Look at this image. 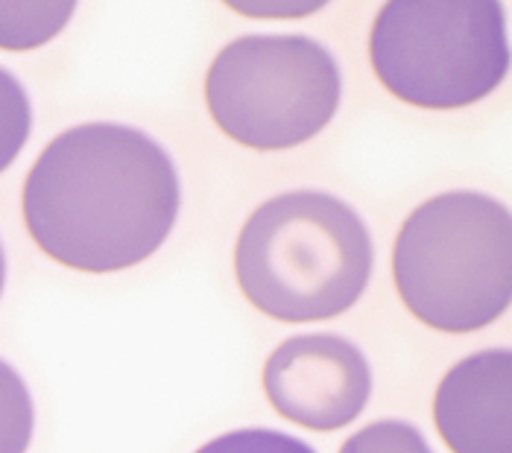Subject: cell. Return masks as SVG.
Here are the masks:
<instances>
[{
  "mask_svg": "<svg viewBox=\"0 0 512 453\" xmlns=\"http://www.w3.org/2000/svg\"><path fill=\"white\" fill-rule=\"evenodd\" d=\"M434 421L454 453H512L510 348H486L451 366L436 386Z\"/></svg>",
  "mask_w": 512,
  "mask_h": 453,
  "instance_id": "obj_7",
  "label": "cell"
},
{
  "mask_svg": "<svg viewBox=\"0 0 512 453\" xmlns=\"http://www.w3.org/2000/svg\"><path fill=\"white\" fill-rule=\"evenodd\" d=\"M21 205L44 255L79 272H118L164 246L182 208V185L156 138L94 120L41 150Z\"/></svg>",
  "mask_w": 512,
  "mask_h": 453,
  "instance_id": "obj_1",
  "label": "cell"
},
{
  "mask_svg": "<svg viewBox=\"0 0 512 453\" xmlns=\"http://www.w3.org/2000/svg\"><path fill=\"white\" fill-rule=\"evenodd\" d=\"M197 453H316L308 442L270 430V427H246L235 433H223L217 439H211L208 445H202Z\"/></svg>",
  "mask_w": 512,
  "mask_h": 453,
  "instance_id": "obj_12",
  "label": "cell"
},
{
  "mask_svg": "<svg viewBox=\"0 0 512 453\" xmlns=\"http://www.w3.org/2000/svg\"><path fill=\"white\" fill-rule=\"evenodd\" d=\"M375 264L369 228L325 190H287L249 214L237 234L240 293L281 322H322L363 296Z\"/></svg>",
  "mask_w": 512,
  "mask_h": 453,
  "instance_id": "obj_2",
  "label": "cell"
},
{
  "mask_svg": "<svg viewBox=\"0 0 512 453\" xmlns=\"http://www.w3.org/2000/svg\"><path fill=\"white\" fill-rule=\"evenodd\" d=\"M340 97V65L311 36H240L205 74L214 123L252 150L308 144L334 120Z\"/></svg>",
  "mask_w": 512,
  "mask_h": 453,
  "instance_id": "obj_5",
  "label": "cell"
},
{
  "mask_svg": "<svg viewBox=\"0 0 512 453\" xmlns=\"http://www.w3.org/2000/svg\"><path fill=\"white\" fill-rule=\"evenodd\" d=\"M340 453H434L422 430L410 421L384 418L375 424H366L343 442Z\"/></svg>",
  "mask_w": 512,
  "mask_h": 453,
  "instance_id": "obj_11",
  "label": "cell"
},
{
  "mask_svg": "<svg viewBox=\"0 0 512 453\" xmlns=\"http://www.w3.org/2000/svg\"><path fill=\"white\" fill-rule=\"evenodd\" d=\"M3 284H6V255H3V246H0V296H3Z\"/></svg>",
  "mask_w": 512,
  "mask_h": 453,
  "instance_id": "obj_13",
  "label": "cell"
},
{
  "mask_svg": "<svg viewBox=\"0 0 512 453\" xmlns=\"http://www.w3.org/2000/svg\"><path fill=\"white\" fill-rule=\"evenodd\" d=\"M369 59L378 82L410 106H472L510 71L504 6L393 0L372 24Z\"/></svg>",
  "mask_w": 512,
  "mask_h": 453,
  "instance_id": "obj_4",
  "label": "cell"
},
{
  "mask_svg": "<svg viewBox=\"0 0 512 453\" xmlns=\"http://www.w3.org/2000/svg\"><path fill=\"white\" fill-rule=\"evenodd\" d=\"M36 410L24 378L0 360V453H27L33 442Z\"/></svg>",
  "mask_w": 512,
  "mask_h": 453,
  "instance_id": "obj_9",
  "label": "cell"
},
{
  "mask_svg": "<svg viewBox=\"0 0 512 453\" xmlns=\"http://www.w3.org/2000/svg\"><path fill=\"white\" fill-rule=\"evenodd\" d=\"M395 290L428 328L472 334L512 299V217L489 193L445 190L422 202L393 246Z\"/></svg>",
  "mask_w": 512,
  "mask_h": 453,
  "instance_id": "obj_3",
  "label": "cell"
},
{
  "mask_svg": "<svg viewBox=\"0 0 512 453\" xmlns=\"http://www.w3.org/2000/svg\"><path fill=\"white\" fill-rule=\"evenodd\" d=\"M77 3H0V50H36L74 18Z\"/></svg>",
  "mask_w": 512,
  "mask_h": 453,
  "instance_id": "obj_8",
  "label": "cell"
},
{
  "mask_svg": "<svg viewBox=\"0 0 512 453\" xmlns=\"http://www.w3.org/2000/svg\"><path fill=\"white\" fill-rule=\"evenodd\" d=\"M264 392L287 421L308 430H340L366 410L372 369L366 354L346 337L302 334L270 354Z\"/></svg>",
  "mask_w": 512,
  "mask_h": 453,
  "instance_id": "obj_6",
  "label": "cell"
},
{
  "mask_svg": "<svg viewBox=\"0 0 512 453\" xmlns=\"http://www.w3.org/2000/svg\"><path fill=\"white\" fill-rule=\"evenodd\" d=\"M33 129V106L21 79L0 68V173L27 147Z\"/></svg>",
  "mask_w": 512,
  "mask_h": 453,
  "instance_id": "obj_10",
  "label": "cell"
}]
</instances>
